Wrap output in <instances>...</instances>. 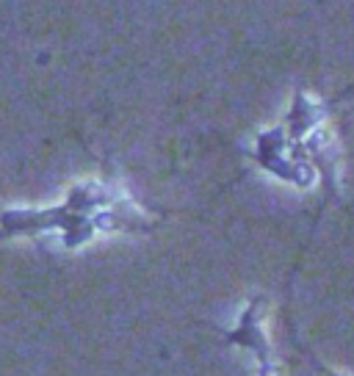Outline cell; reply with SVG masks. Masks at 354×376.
<instances>
[{"label": "cell", "mask_w": 354, "mask_h": 376, "mask_svg": "<svg viewBox=\"0 0 354 376\" xmlns=\"http://www.w3.org/2000/svg\"><path fill=\"white\" fill-rule=\"evenodd\" d=\"M263 313H266V299L258 294L244 307L235 329L227 335V343H235L241 349L255 352V357L260 360V376H277L274 366H272V346H269V338L263 332Z\"/></svg>", "instance_id": "obj_1"}]
</instances>
